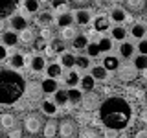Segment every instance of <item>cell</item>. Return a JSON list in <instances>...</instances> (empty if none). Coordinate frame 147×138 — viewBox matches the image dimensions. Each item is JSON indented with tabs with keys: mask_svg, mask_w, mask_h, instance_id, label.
I'll list each match as a JSON object with an SVG mask.
<instances>
[{
	"mask_svg": "<svg viewBox=\"0 0 147 138\" xmlns=\"http://www.w3.org/2000/svg\"><path fill=\"white\" fill-rule=\"evenodd\" d=\"M132 118V109L131 103L121 98V96H112L107 98L99 107V122L109 129H125L131 123Z\"/></svg>",
	"mask_w": 147,
	"mask_h": 138,
	"instance_id": "obj_1",
	"label": "cell"
},
{
	"mask_svg": "<svg viewBox=\"0 0 147 138\" xmlns=\"http://www.w3.org/2000/svg\"><path fill=\"white\" fill-rule=\"evenodd\" d=\"M26 92V81L17 70L2 68L0 70V103L15 105Z\"/></svg>",
	"mask_w": 147,
	"mask_h": 138,
	"instance_id": "obj_2",
	"label": "cell"
},
{
	"mask_svg": "<svg viewBox=\"0 0 147 138\" xmlns=\"http://www.w3.org/2000/svg\"><path fill=\"white\" fill-rule=\"evenodd\" d=\"M76 131H77V125H76V122L70 118H64L61 120V123H59V135H61L63 138H72L74 135H76Z\"/></svg>",
	"mask_w": 147,
	"mask_h": 138,
	"instance_id": "obj_3",
	"label": "cell"
},
{
	"mask_svg": "<svg viewBox=\"0 0 147 138\" xmlns=\"http://www.w3.org/2000/svg\"><path fill=\"white\" fill-rule=\"evenodd\" d=\"M81 103H83V107H85V110H96V109H99L101 107V101H99V96L96 94V92H86L85 96H83V99H81Z\"/></svg>",
	"mask_w": 147,
	"mask_h": 138,
	"instance_id": "obj_4",
	"label": "cell"
},
{
	"mask_svg": "<svg viewBox=\"0 0 147 138\" xmlns=\"http://www.w3.org/2000/svg\"><path fill=\"white\" fill-rule=\"evenodd\" d=\"M118 76L121 81H134L138 76V68L136 64H123L118 68Z\"/></svg>",
	"mask_w": 147,
	"mask_h": 138,
	"instance_id": "obj_5",
	"label": "cell"
},
{
	"mask_svg": "<svg viewBox=\"0 0 147 138\" xmlns=\"http://www.w3.org/2000/svg\"><path fill=\"white\" fill-rule=\"evenodd\" d=\"M18 7V0H0V18L13 15V11Z\"/></svg>",
	"mask_w": 147,
	"mask_h": 138,
	"instance_id": "obj_6",
	"label": "cell"
},
{
	"mask_svg": "<svg viewBox=\"0 0 147 138\" xmlns=\"http://www.w3.org/2000/svg\"><path fill=\"white\" fill-rule=\"evenodd\" d=\"M26 129H28V133H31V135H35V133H39L40 131V118H39V114H30V116L26 118Z\"/></svg>",
	"mask_w": 147,
	"mask_h": 138,
	"instance_id": "obj_7",
	"label": "cell"
},
{
	"mask_svg": "<svg viewBox=\"0 0 147 138\" xmlns=\"http://www.w3.org/2000/svg\"><path fill=\"white\" fill-rule=\"evenodd\" d=\"M72 17H74V20H76L77 24H81V26H86V24L92 20V13H90L86 7H85V9H77V11H74Z\"/></svg>",
	"mask_w": 147,
	"mask_h": 138,
	"instance_id": "obj_8",
	"label": "cell"
},
{
	"mask_svg": "<svg viewBox=\"0 0 147 138\" xmlns=\"http://www.w3.org/2000/svg\"><path fill=\"white\" fill-rule=\"evenodd\" d=\"M109 26H110V20H109V17L105 15V13H101V15H98L94 18V30L105 31V30H109Z\"/></svg>",
	"mask_w": 147,
	"mask_h": 138,
	"instance_id": "obj_9",
	"label": "cell"
},
{
	"mask_svg": "<svg viewBox=\"0 0 147 138\" xmlns=\"http://www.w3.org/2000/svg\"><path fill=\"white\" fill-rule=\"evenodd\" d=\"M52 20H53L52 13L42 11V13H39V15H37V18H35V24H37V26H40V28H48L50 24H52Z\"/></svg>",
	"mask_w": 147,
	"mask_h": 138,
	"instance_id": "obj_10",
	"label": "cell"
},
{
	"mask_svg": "<svg viewBox=\"0 0 147 138\" xmlns=\"http://www.w3.org/2000/svg\"><path fill=\"white\" fill-rule=\"evenodd\" d=\"M26 90H28V94H30V99L31 101H37V99H40V96H42V87L40 85H37V83H31L30 87H26Z\"/></svg>",
	"mask_w": 147,
	"mask_h": 138,
	"instance_id": "obj_11",
	"label": "cell"
},
{
	"mask_svg": "<svg viewBox=\"0 0 147 138\" xmlns=\"http://www.w3.org/2000/svg\"><path fill=\"white\" fill-rule=\"evenodd\" d=\"M18 41H20L22 44H33V41H35L33 30H30V28H24V30H20V33H18Z\"/></svg>",
	"mask_w": 147,
	"mask_h": 138,
	"instance_id": "obj_12",
	"label": "cell"
},
{
	"mask_svg": "<svg viewBox=\"0 0 147 138\" xmlns=\"http://www.w3.org/2000/svg\"><path fill=\"white\" fill-rule=\"evenodd\" d=\"M18 41V35H15L13 31H4V35L0 37V44L2 46H15Z\"/></svg>",
	"mask_w": 147,
	"mask_h": 138,
	"instance_id": "obj_13",
	"label": "cell"
},
{
	"mask_svg": "<svg viewBox=\"0 0 147 138\" xmlns=\"http://www.w3.org/2000/svg\"><path fill=\"white\" fill-rule=\"evenodd\" d=\"M15 123H17V118L13 116V114L4 112L2 116H0V125H2V129H13Z\"/></svg>",
	"mask_w": 147,
	"mask_h": 138,
	"instance_id": "obj_14",
	"label": "cell"
},
{
	"mask_svg": "<svg viewBox=\"0 0 147 138\" xmlns=\"http://www.w3.org/2000/svg\"><path fill=\"white\" fill-rule=\"evenodd\" d=\"M59 64L64 66V68H72L74 64H76V57L68 52H63V53H59Z\"/></svg>",
	"mask_w": 147,
	"mask_h": 138,
	"instance_id": "obj_15",
	"label": "cell"
},
{
	"mask_svg": "<svg viewBox=\"0 0 147 138\" xmlns=\"http://www.w3.org/2000/svg\"><path fill=\"white\" fill-rule=\"evenodd\" d=\"M40 87H42V90L46 92V94H55L57 92V81L55 79H52V77H46V79L40 83Z\"/></svg>",
	"mask_w": 147,
	"mask_h": 138,
	"instance_id": "obj_16",
	"label": "cell"
},
{
	"mask_svg": "<svg viewBox=\"0 0 147 138\" xmlns=\"http://www.w3.org/2000/svg\"><path fill=\"white\" fill-rule=\"evenodd\" d=\"M119 55H121L123 59H131L132 55H134V46L131 43H127V41H123L121 46H119Z\"/></svg>",
	"mask_w": 147,
	"mask_h": 138,
	"instance_id": "obj_17",
	"label": "cell"
},
{
	"mask_svg": "<svg viewBox=\"0 0 147 138\" xmlns=\"http://www.w3.org/2000/svg\"><path fill=\"white\" fill-rule=\"evenodd\" d=\"M46 72H48V77L57 79V77L63 74V66L59 63H52V64H48V66H46Z\"/></svg>",
	"mask_w": 147,
	"mask_h": 138,
	"instance_id": "obj_18",
	"label": "cell"
},
{
	"mask_svg": "<svg viewBox=\"0 0 147 138\" xmlns=\"http://www.w3.org/2000/svg\"><path fill=\"white\" fill-rule=\"evenodd\" d=\"M125 17H127V11L123 7H119V6L112 7V11H110V18H112L114 22H123Z\"/></svg>",
	"mask_w": 147,
	"mask_h": 138,
	"instance_id": "obj_19",
	"label": "cell"
},
{
	"mask_svg": "<svg viewBox=\"0 0 147 138\" xmlns=\"http://www.w3.org/2000/svg\"><path fill=\"white\" fill-rule=\"evenodd\" d=\"M132 37H136V39H144L145 33H147V26L144 24V22H136L134 26H132Z\"/></svg>",
	"mask_w": 147,
	"mask_h": 138,
	"instance_id": "obj_20",
	"label": "cell"
},
{
	"mask_svg": "<svg viewBox=\"0 0 147 138\" xmlns=\"http://www.w3.org/2000/svg\"><path fill=\"white\" fill-rule=\"evenodd\" d=\"M31 70H35V72L46 70V61H44V57H39V55L31 57Z\"/></svg>",
	"mask_w": 147,
	"mask_h": 138,
	"instance_id": "obj_21",
	"label": "cell"
},
{
	"mask_svg": "<svg viewBox=\"0 0 147 138\" xmlns=\"http://www.w3.org/2000/svg\"><path fill=\"white\" fill-rule=\"evenodd\" d=\"M53 11L57 13V15H66V13H70V7H68V4L63 2V0H53Z\"/></svg>",
	"mask_w": 147,
	"mask_h": 138,
	"instance_id": "obj_22",
	"label": "cell"
},
{
	"mask_svg": "<svg viewBox=\"0 0 147 138\" xmlns=\"http://www.w3.org/2000/svg\"><path fill=\"white\" fill-rule=\"evenodd\" d=\"M76 37H77V31L74 30L72 26L61 28V37H59V39H63V41H74Z\"/></svg>",
	"mask_w": 147,
	"mask_h": 138,
	"instance_id": "obj_23",
	"label": "cell"
},
{
	"mask_svg": "<svg viewBox=\"0 0 147 138\" xmlns=\"http://www.w3.org/2000/svg\"><path fill=\"white\" fill-rule=\"evenodd\" d=\"M42 135L46 136V138H53L55 135H57V131H59V125H57V123H55V122H48V123H46V125H44V129H42Z\"/></svg>",
	"mask_w": 147,
	"mask_h": 138,
	"instance_id": "obj_24",
	"label": "cell"
},
{
	"mask_svg": "<svg viewBox=\"0 0 147 138\" xmlns=\"http://www.w3.org/2000/svg\"><path fill=\"white\" fill-rule=\"evenodd\" d=\"M107 68H105V66H94V68H92V74H90V76L92 77H94V79L96 81H103V79H107Z\"/></svg>",
	"mask_w": 147,
	"mask_h": 138,
	"instance_id": "obj_25",
	"label": "cell"
},
{
	"mask_svg": "<svg viewBox=\"0 0 147 138\" xmlns=\"http://www.w3.org/2000/svg\"><path fill=\"white\" fill-rule=\"evenodd\" d=\"M42 112L48 114V116H55V114H57V103H55V101H44Z\"/></svg>",
	"mask_w": 147,
	"mask_h": 138,
	"instance_id": "obj_26",
	"label": "cell"
},
{
	"mask_svg": "<svg viewBox=\"0 0 147 138\" xmlns=\"http://www.w3.org/2000/svg\"><path fill=\"white\" fill-rule=\"evenodd\" d=\"M103 66L107 68V70H116V68H119V61H118V57H112V55L105 57V59H103Z\"/></svg>",
	"mask_w": 147,
	"mask_h": 138,
	"instance_id": "obj_27",
	"label": "cell"
},
{
	"mask_svg": "<svg viewBox=\"0 0 147 138\" xmlns=\"http://www.w3.org/2000/svg\"><path fill=\"white\" fill-rule=\"evenodd\" d=\"M81 99H83L81 90H77V89L68 90V103H81Z\"/></svg>",
	"mask_w": 147,
	"mask_h": 138,
	"instance_id": "obj_28",
	"label": "cell"
},
{
	"mask_svg": "<svg viewBox=\"0 0 147 138\" xmlns=\"http://www.w3.org/2000/svg\"><path fill=\"white\" fill-rule=\"evenodd\" d=\"M98 46H99V52H109V50H112V39L110 37H101L98 41Z\"/></svg>",
	"mask_w": 147,
	"mask_h": 138,
	"instance_id": "obj_29",
	"label": "cell"
},
{
	"mask_svg": "<svg viewBox=\"0 0 147 138\" xmlns=\"http://www.w3.org/2000/svg\"><path fill=\"white\" fill-rule=\"evenodd\" d=\"M86 44H88V37H86V35H77L76 39H74V48H76V50L86 48Z\"/></svg>",
	"mask_w": 147,
	"mask_h": 138,
	"instance_id": "obj_30",
	"label": "cell"
},
{
	"mask_svg": "<svg viewBox=\"0 0 147 138\" xmlns=\"http://www.w3.org/2000/svg\"><path fill=\"white\" fill-rule=\"evenodd\" d=\"M53 98H55V103H57V105L68 103V90H57L53 94Z\"/></svg>",
	"mask_w": 147,
	"mask_h": 138,
	"instance_id": "obj_31",
	"label": "cell"
},
{
	"mask_svg": "<svg viewBox=\"0 0 147 138\" xmlns=\"http://www.w3.org/2000/svg\"><path fill=\"white\" fill-rule=\"evenodd\" d=\"M11 26H13V30H24L26 28V17H13L11 18Z\"/></svg>",
	"mask_w": 147,
	"mask_h": 138,
	"instance_id": "obj_32",
	"label": "cell"
},
{
	"mask_svg": "<svg viewBox=\"0 0 147 138\" xmlns=\"http://www.w3.org/2000/svg\"><path fill=\"white\" fill-rule=\"evenodd\" d=\"M11 64H13L15 68H22V66L26 64V55H22V53H15V55L11 57Z\"/></svg>",
	"mask_w": 147,
	"mask_h": 138,
	"instance_id": "obj_33",
	"label": "cell"
},
{
	"mask_svg": "<svg viewBox=\"0 0 147 138\" xmlns=\"http://www.w3.org/2000/svg\"><path fill=\"white\" fill-rule=\"evenodd\" d=\"M50 48L53 50V53H63L64 52V41L63 39H53L52 44H50Z\"/></svg>",
	"mask_w": 147,
	"mask_h": 138,
	"instance_id": "obj_34",
	"label": "cell"
},
{
	"mask_svg": "<svg viewBox=\"0 0 147 138\" xmlns=\"http://www.w3.org/2000/svg\"><path fill=\"white\" fill-rule=\"evenodd\" d=\"M39 6H40V2L39 0H26V4H24V7H26V11L30 13H37L39 11Z\"/></svg>",
	"mask_w": 147,
	"mask_h": 138,
	"instance_id": "obj_35",
	"label": "cell"
},
{
	"mask_svg": "<svg viewBox=\"0 0 147 138\" xmlns=\"http://www.w3.org/2000/svg\"><path fill=\"white\" fill-rule=\"evenodd\" d=\"M94 77H92V76H85V77H83V79H81V87H83V90H86V92H90L92 89H94Z\"/></svg>",
	"mask_w": 147,
	"mask_h": 138,
	"instance_id": "obj_36",
	"label": "cell"
},
{
	"mask_svg": "<svg viewBox=\"0 0 147 138\" xmlns=\"http://www.w3.org/2000/svg\"><path fill=\"white\" fill-rule=\"evenodd\" d=\"M145 6V0H127V7L132 11H140Z\"/></svg>",
	"mask_w": 147,
	"mask_h": 138,
	"instance_id": "obj_37",
	"label": "cell"
},
{
	"mask_svg": "<svg viewBox=\"0 0 147 138\" xmlns=\"http://www.w3.org/2000/svg\"><path fill=\"white\" fill-rule=\"evenodd\" d=\"M125 35H127V31L123 30L121 26H116L112 30V41H123V39H125Z\"/></svg>",
	"mask_w": 147,
	"mask_h": 138,
	"instance_id": "obj_38",
	"label": "cell"
},
{
	"mask_svg": "<svg viewBox=\"0 0 147 138\" xmlns=\"http://www.w3.org/2000/svg\"><path fill=\"white\" fill-rule=\"evenodd\" d=\"M64 83H66L68 87H77V83H79V76H77V72H68Z\"/></svg>",
	"mask_w": 147,
	"mask_h": 138,
	"instance_id": "obj_39",
	"label": "cell"
},
{
	"mask_svg": "<svg viewBox=\"0 0 147 138\" xmlns=\"http://www.w3.org/2000/svg\"><path fill=\"white\" fill-rule=\"evenodd\" d=\"M72 20H74L72 13H66V15H59V26H61V28L70 26V24H72Z\"/></svg>",
	"mask_w": 147,
	"mask_h": 138,
	"instance_id": "obj_40",
	"label": "cell"
},
{
	"mask_svg": "<svg viewBox=\"0 0 147 138\" xmlns=\"http://www.w3.org/2000/svg\"><path fill=\"white\" fill-rule=\"evenodd\" d=\"M76 64H77V68H81V70H86V68L90 66V61H88V57H76Z\"/></svg>",
	"mask_w": 147,
	"mask_h": 138,
	"instance_id": "obj_41",
	"label": "cell"
},
{
	"mask_svg": "<svg viewBox=\"0 0 147 138\" xmlns=\"http://www.w3.org/2000/svg\"><path fill=\"white\" fill-rule=\"evenodd\" d=\"M136 68H142V70H144V68H147V55H138L136 57Z\"/></svg>",
	"mask_w": 147,
	"mask_h": 138,
	"instance_id": "obj_42",
	"label": "cell"
},
{
	"mask_svg": "<svg viewBox=\"0 0 147 138\" xmlns=\"http://www.w3.org/2000/svg\"><path fill=\"white\" fill-rule=\"evenodd\" d=\"M72 4L77 9H85V7H88L90 4H92V0H72Z\"/></svg>",
	"mask_w": 147,
	"mask_h": 138,
	"instance_id": "obj_43",
	"label": "cell"
},
{
	"mask_svg": "<svg viewBox=\"0 0 147 138\" xmlns=\"http://www.w3.org/2000/svg\"><path fill=\"white\" fill-rule=\"evenodd\" d=\"M79 138H96V131L94 129H85L79 133Z\"/></svg>",
	"mask_w": 147,
	"mask_h": 138,
	"instance_id": "obj_44",
	"label": "cell"
},
{
	"mask_svg": "<svg viewBox=\"0 0 147 138\" xmlns=\"http://www.w3.org/2000/svg\"><path fill=\"white\" fill-rule=\"evenodd\" d=\"M33 48L35 50H44L46 48V41L42 39V37H40V39H35L33 41Z\"/></svg>",
	"mask_w": 147,
	"mask_h": 138,
	"instance_id": "obj_45",
	"label": "cell"
},
{
	"mask_svg": "<svg viewBox=\"0 0 147 138\" xmlns=\"http://www.w3.org/2000/svg\"><path fill=\"white\" fill-rule=\"evenodd\" d=\"M98 53H99V46L96 44V43H92V44L88 46V55H90V57H96Z\"/></svg>",
	"mask_w": 147,
	"mask_h": 138,
	"instance_id": "obj_46",
	"label": "cell"
},
{
	"mask_svg": "<svg viewBox=\"0 0 147 138\" xmlns=\"http://www.w3.org/2000/svg\"><path fill=\"white\" fill-rule=\"evenodd\" d=\"M86 37H88V39H92V43H98V41L101 39V37H99V31H98V30H90Z\"/></svg>",
	"mask_w": 147,
	"mask_h": 138,
	"instance_id": "obj_47",
	"label": "cell"
},
{
	"mask_svg": "<svg viewBox=\"0 0 147 138\" xmlns=\"http://www.w3.org/2000/svg\"><path fill=\"white\" fill-rule=\"evenodd\" d=\"M105 138H118V131L116 129H109V127H105Z\"/></svg>",
	"mask_w": 147,
	"mask_h": 138,
	"instance_id": "obj_48",
	"label": "cell"
},
{
	"mask_svg": "<svg viewBox=\"0 0 147 138\" xmlns=\"http://www.w3.org/2000/svg\"><path fill=\"white\" fill-rule=\"evenodd\" d=\"M88 114L86 112H81V114H77V123H81V125H85V123H88Z\"/></svg>",
	"mask_w": 147,
	"mask_h": 138,
	"instance_id": "obj_49",
	"label": "cell"
},
{
	"mask_svg": "<svg viewBox=\"0 0 147 138\" xmlns=\"http://www.w3.org/2000/svg\"><path fill=\"white\" fill-rule=\"evenodd\" d=\"M9 138H22L20 127H18V129H11V133H9Z\"/></svg>",
	"mask_w": 147,
	"mask_h": 138,
	"instance_id": "obj_50",
	"label": "cell"
},
{
	"mask_svg": "<svg viewBox=\"0 0 147 138\" xmlns=\"http://www.w3.org/2000/svg\"><path fill=\"white\" fill-rule=\"evenodd\" d=\"M40 37L46 41V39H52V30H48V28H44L42 31H40Z\"/></svg>",
	"mask_w": 147,
	"mask_h": 138,
	"instance_id": "obj_51",
	"label": "cell"
},
{
	"mask_svg": "<svg viewBox=\"0 0 147 138\" xmlns=\"http://www.w3.org/2000/svg\"><path fill=\"white\" fill-rule=\"evenodd\" d=\"M134 138H147V129H140V131H136Z\"/></svg>",
	"mask_w": 147,
	"mask_h": 138,
	"instance_id": "obj_52",
	"label": "cell"
},
{
	"mask_svg": "<svg viewBox=\"0 0 147 138\" xmlns=\"http://www.w3.org/2000/svg\"><path fill=\"white\" fill-rule=\"evenodd\" d=\"M140 52L144 55H147V41H142L140 43Z\"/></svg>",
	"mask_w": 147,
	"mask_h": 138,
	"instance_id": "obj_53",
	"label": "cell"
},
{
	"mask_svg": "<svg viewBox=\"0 0 147 138\" xmlns=\"http://www.w3.org/2000/svg\"><path fill=\"white\" fill-rule=\"evenodd\" d=\"M140 120L144 123H147V110H142V112H140Z\"/></svg>",
	"mask_w": 147,
	"mask_h": 138,
	"instance_id": "obj_54",
	"label": "cell"
},
{
	"mask_svg": "<svg viewBox=\"0 0 147 138\" xmlns=\"http://www.w3.org/2000/svg\"><path fill=\"white\" fill-rule=\"evenodd\" d=\"M2 59H6V48L0 44V61H2Z\"/></svg>",
	"mask_w": 147,
	"mask_h": 138,
	"instance_id": "obj_55",
	"label": "cell"
},
{
	"mask_svg": "<svg viewBox=\"0 0 147 138\" xmlns=\"http://www.w3.org/2000/svg\"><path fill=\"white\" fill-rule=\"evenodd\" d=\"M4 30H6V24H4V20H2V18H0V33H2Z\"/></svg>",
	"mask_w": 147,
	"mask_h": 138,
	"instance_id": "obj_56",
	"label": "cell"
},
{
	"mask_svg": "<svg viewBox=\"0 0 147 138\" xmlns=\"http://www.w3.org/2000/svg\"><path fill=\"white\" fill-rule=\"evenodd\" d=\"M119 138H131V136H129L127 133H121V135H119Z\"/></svg>",
	"mask_w": 147,
	"mask_h": 138,
	"instance_id": "obj_57",
	"label": "cell"
},
{
	"mask_svg": "<svg viewBox=\"0 0 147 138\" xmlns=\"http://www.w3.org/2000/svg\"><path fill=\"white\" fill-rule=\"evenodd\" d=\"M103 2H105V0H96V4H98V6H101Z\"/></svg>",
	"mask_w": 147,
	"mask_h": 138,
	"instance_id": "obj_58",
	"label": "cell"
},
{
	"mask_svg": "<svg viewBox=\"0 0 147 138\" xmlns=\"http://www.w3.org/2000/svg\"><path fill=\"white\" fill-rule=\"evenodd\" d=\"M142 74H144V77H147V68H144V72H142Z\"/></svg>",
	"mask_w": 147,
	"mask_h": 138,
	"instance_id": "obj_59",
	"label": "cell"
},
{
	"mask_svg": "<svg viewBox=\"0 0 147 138\" xmlns=\"http://www.w3.org/2000/svg\"><path fill=\"white\" fill-rule=\"evenodd\" d=\"M39 2H48V0H39Z\"/></svg>",
	"mask_w": 147,
	"mask_h": 138,
	"instance_id": "obj_60",
	"label": "cell"
},
{
	"mask_svg": "<svg viewBox=\"0 0 147 138\" xmlns=\"http://www.w3.org/2000/svg\"><path fill=\"white\" fill-rule=\"evenodd\" d=\"M31 138H35V136H31Z\"/></svg>",
	"mask_w": 147,
	"mask_h": 138,
	"instance_id": "obj_61",
	"label": "cell"
}]
</instances>
